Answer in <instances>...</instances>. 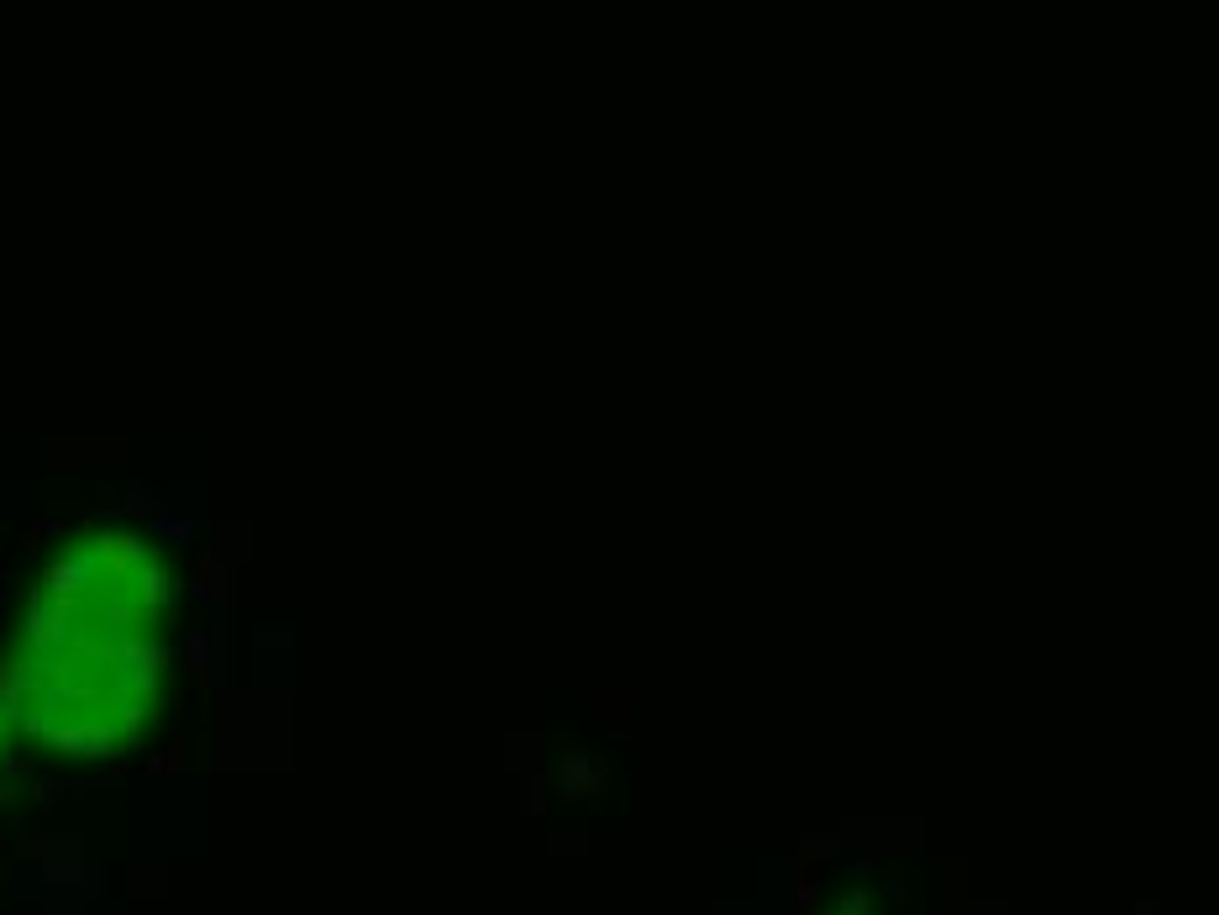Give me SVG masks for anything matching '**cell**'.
Instances as JSON below:
<instances>
[{"label":"cell","mask_w":1219,"mask_h":915,"mask_svg":"<svg viewBox=\"0 0 1219 915\" xmlns=\"http://www.w3.org/2000/svg\"><path fill=\"white\" fill-rule=\"evenodd\" d=\"M169 568L137 532H85L37 579L0 674V721L79 758L127 747L169 663Z\"/></svg>","instance_id":"obj_1"},{"label":"cell","mask_w":1219,"mask_h":915,"mask_svg":"<svg viewBox=\"0 0 1219 915\" xmlns=\"http://www.w3.org/2000/svg\"><path fill=\"white\" fill-rule=\"evenodd\" d=\"M841 915H867V894H852V900L841 905Z\"/></svg>","instance_id":"obj_2"}]
</instances>
